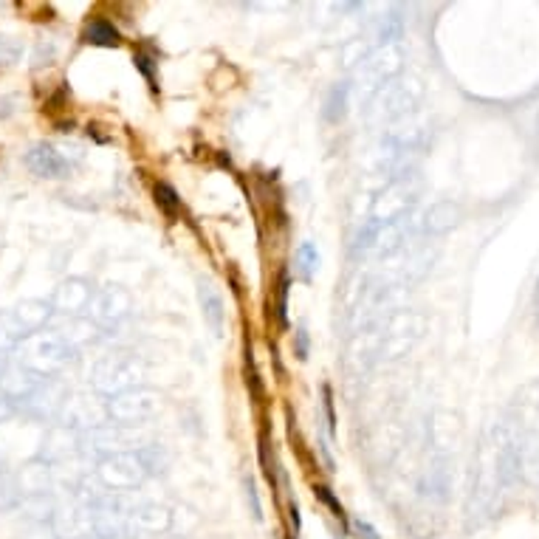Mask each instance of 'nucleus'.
<instances>
[{
    "label": "nucleus",
    "instance_id": "nucleus-1",
    "mask_svg": "<svg viewBox=\"0 0 539 539\" xmlns=\"http://www.w3.org/2000/svg\"><path fill=\"white\" fill-rule=\"evenodd\" d=\"M26 164H29L32 172H37V175H43V178H63V175H68V161H65L51 144H37V147L29 152Z\"/></svg>",
    "mask_w": 539,
    "mask_h": 539
},
{
    "label": "nucleus",
    "instance_id": "nucleus-2",
    "mask_svg": "<svg viewBox=\"0 0 539 539\" xmlns=\"http://www.w3.org/2000/svg\"><path fill=\"white\" fill-rule=\"evenodd\" d=\"M85 40L93 43V46H105V48H113L119 46V29L108 20H93L88 29H85Z\"/></svg>",
    "mask_w": 539,
    "mask_h": 539
},
{
    "label": "nucleus",
    "instance_id": "nucleus-3",
    "mask_svg": "<svg viewBox=\"0 0 539 539\" xmlns=\"http://www.w3.org/2000/svg\"><path fill=\"white\" fill-rule=\"evenodd\" d=\"M155 204L164 209V215H169V218H175L178 215V209H181V198L175 195V190L169 187V184H155Z\"/></svg>",
    "mask_w": 539,
    "mask_h": 539
},
{
    "label": "nucleus",
    "instance_id": "nucleus-4",
    "mask_svg": "<svg viewBox=\"0 0 539 539\" xmlns=\"http://www.w3.org/2000/svg\"><path fill=\"white\" fill-rule=\"evenodd\" d=\"M316 249L311 246V243H302L299 246V252H297V263H299V271H302V277H311V271L316 268Z\"/></svg>",
    "mask_w": 539,
    "mask_h": 539
},
{
    "label": "nucleus",
    "instance_id": "nucleus-5",
    "mask_svg": "<svg viewBox=\"0 0 539 539\" xmlns=\"http://www.w3.org/2000/svg\"><path fill=\"white\" fill-rule=\"evenodd\" d=\"M285 311H288V274H280V283H277V319H280V325H285Z\"/></svg>",
    "mask_w": 539,
    "mask_h": 539
},
{
    "label": "nucleus",
    "instance_id": "nucleus-6",
    "mask_svg": "<svg viewBox=\"0 0 539 539\" xmlns=\"http://www.w3.org/2000/svg\"><path fill=\"white\" fill-rule=\"evenodd\" d=\"M313 491H316V497H319V500H322V502H325V505H327V508L333 511V517H336V519H344V514H342V505H339V500H336V497H333V494H330V491H327L325 486H313Z\"/></svg>",
    "mask_w": 539,
    "mask_h": 539
},
{
    "label": "nucleus",
    "instance_id": "nucleus-7",
    "mask_svg": "<svg viewBox=\"0 0 539 539\" xmlns=\"http://www.w3.org/2000/svg\"><path fill=\"white\" fill-rule=\"evenodd\" d=\"M136 65L141 68V74H144V77H147L150 82H155V79H152V68H150V57H144V54H138V57H136Z\"/></svg>",
    "mask_w": 539,
    "mask_h": 539
}]
</instances>
